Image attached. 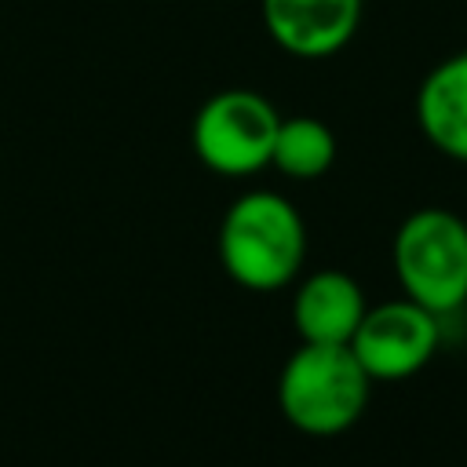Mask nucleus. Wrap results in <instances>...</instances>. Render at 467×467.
Listing matches in <instances>:
<instances>
[{"instance_id": "f257e3e1", "label": "nucleus", "mask_w": 467, "mask_h": 467, "mask_svg": "<svg viewBox=\"0 0 467 467\" xmlns=\"http://www.w3.org/2000/svg\"><path fill=\"white\" fill-rule=\"evenodd\" d=\"M306 259V226L274 190L241 193L219 223V263L248 292L285 288Z\"/></svg>"}, {"instance_id": "f03ea898", "label": "nucleus", "mask_w": 467, "mask_h": 467, "mask_svg": "<svg viewBox=\"0 0 467 467\" xmlns=\"http://www.w3.org/2000/svg\"><path fill=\"white\" fill-rule=\"evenodd\" d=\"M368 390L372 379L350 343H299L277 376V409L296 431L332 438L361 420Z\"/></svg>"}, {"instance_id": "7ed1b4c3", "label": "nucleus", "mask_w": 467, "mask_h": 467, "mask_svg": "<svg viewBox=\"0 0 467 467\" xmlns=\"http://www.w3.org/2000/svg\"><path fill=\"white\" fill-rule=\"evenodd\" d=\"M394 274L431 314L467 303V223L449 208H420L394 234Z\"/></svg>"}, {"instance_id": "20e7f679", "label": "nucleus", "mask_w": 467, "mask_h": 467, "mask_svg": "<svg viewBox=\"0 0 467 467\" xmlns=\"http://www.w3.org/2000/svg\"><path fill=\"white\" fill-rule=\"evenodd\" d=\"M281 113L252 88H226L201 102L193 113L190 142L204 168L226 179L255 175L270 164Z\"/></svg>"}, {"instance_id": "39448f33", "label": "nucleus", "mask_w": 467, "mask_h": 467, "mask_svg": "<svg viewBox=\"0 0 467 467\" xmlns=\"http://www.w3.org/2000/svg\"><path fill=\"white\" fill-rule=\"evenodd\" d=\"M441 328L438 314L420 306L416 299H390L379 306H368L361 325L350 336V350L368 372V379L398 383L416 376L438 350Z\"/></svg>"}, {"instance_id": "423d86ee", "label": "nucleus", "mask_w": 467, "mask_h": 467, "mask_svg": "<svg viewBox=\"0 0 467 467\" xmlns=\"http://www.w3.org/2000/svg\"><path fill=\"white\" fill-rule=\"evenodd\" d=\"M361 11L365 0H263V26L285 55L328 58L354 40Z\"/></svg>"}, {"instance_id": "0eeeda50", "label": "nucleus", "mask_w": 467, "mask_h": 467, "mask_svg": "<svg viewBox=\"0 0 467 467\" xmlns=\"http://www.w3.org/2000/svg\"><path fill=\"white\" fill-rule=\"evenodd\" d=\"M365 310L361 285L343 270H317L292 296V325L303 343H350Z\"/></svg>"}, {"instance_id": "6e6552de", "label": "nucleus", "mask_w": 467, "mask_h": 467, "mask_svg": "<svg viewBox=\"0 0 467 467\" xmlns=\"http://www.w3.org/2000/svg\"><path fill=\"white\" fill-rule=\"evenodd\" d=\"M416 124L423 139L467 164V51L438 62L416 91Z\"/></svg>"}, {"instance_id": "1a4fd4ad", "label": "nucleus", "mask_w": 467, "mask_h": 467, "mask_svg": "<svg viewBox=\"0 0 467 467\" xmlns=\"http://www.w3.org/2000/svg\"><path fill=\"white\" fill-rule=\"evenodd\" d=\"M336 161V135L317 117H281L270 164L288 179H321Z\"/></svg>"}]
</instances>
